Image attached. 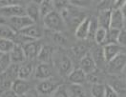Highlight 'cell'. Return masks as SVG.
I'll return each mask as SVG.
<instances>
[{"label": "cell", "mask_w": 126, "mask_h": 97, "mask_svg": "<svg viewBox=\"0 0 126 97\" xmlns=\"http://www.w3.org/2000/svg\"><path fill=\"white\" fill-rule=\"evenodd\" d=\"M92 97H105V85L102 83L93 84L91 87Z\"/></svg>", "instance_id": "obj_27"}, {"label": "cell", "mask_w": 126, "mask_h": 97, "mask_svg": "<svg viewBox=\"0 0 126 97\" xmlns=\"http://www.w3.org/2000/svg\"><path fill=\"white\" fill-rule=\"evenodd\" d=\"M7 25L14 31L15 32H20L23 31L24 29L30 27L32 25L35 24L32 19H30L27 15L17 16V17H13L7 19Z\"/></svg>", "instance_id": "obj_2"}, {"label": "cell", "mask_w": 126, "mask_h": 97, "mask_svg": "<svg viewBox=\"0 0 126 97\" xmlns=\"http://www.w3.org/2000/svg\"><path fill=\"white\" fill-rule=\"evenodd\" d=\"M9 56L11 59V63L14 65H19L23 64L24 62L27 60L22 46L16 44L14 48L12 49V51L9 53Z\"/></svg>", "instance_id": "obj_11"}, {"label": "cell", "mask_w": 126, "mask_h": 97, "mask_svg": "<svg viewBox=\"0 0 126 97\" xmlns=\"http://www.w3.org/2000/svg\"><path fill=\"white\" fill-rule=\"evenodd\" d=\"M11 65L12 63H11L9 54H2V56L0 57V75H2L5 73L10 68Z\"/></svg>", "instance_id": "obj_30"}, {"label": "cell", "mask_w": 126, "mask_h": 97, "mask_svg": "<svg viewBox=\"0 0 126 97\" xmlns=\"http://www.w3.org/2000/svg\"><path fill=\"white\" fill-rule=\"evenodd\" d=\"M69 81L73 85H81L87 80V74L80 68L72 70V72L68 75Z\"/></svg>", "instance_id": "obj_16"}, {"label": "cell", "mask_w": 126, "mask_h": 97, "mask_svg": "<svg viewBox=\"0 0 126 97\" xmlns=\"http://www.w3.org/2000/svg\"><path fill=\"white\" fill-rule=\"evenodd\" d=\"M126 66V54L121 52L107 63V71L111 75L121 73Z\"/></svg>", "instance_id": "obj_4"}, {"label": "cell", "mask_w": 126, "mask_h": 97, "mask_svg": "<svg viewBox=\"0 0 126 97\" xmlns=\"http://www.w3.org/2000/svg\"><path fill=\"white\" fill-rule=\"evenodd\" d=\"M51 97H70V93L65 86L59 85L55 91L51 94Z\"/></svg>", "instance_id": "obj_33"}, {"label": "cell", "mask_w": 126, "mask_h": 97, "mask_svg": "<svg viewBox=\"0 0 126 97\" xmlns=\"http://www.w3.org/2000/svg\"><path fill=\"white\" fill-rule=\"evenodd\" d=\"M102 50L105 60L108 63L113 58H115L119 53H121L122 47L118 44H105L102 47Z\"/></svg>", "instance_id": "obj_10"}, {"label": "cell", "mask_w": 126, "mask_h": 97, "mask_svg": "<svg viewBox=\"0 0 126 97\" xmlns=\"http://www.w3.org/2000/svg\"><path fill=\"white\" fill-rule=\"evenodd\" d=\"M54 60H55V67L57 69V71L59 72L60 74L65 75L68 74L72 72V68H73V64H72L71 59L67 56L64 53H57V54H54Z\"/></svg>", "instance_id": "obj_3"}, {"label": "cell", "mask_w": 126, "mask_h": 97, "mask_svg": "<svg viewBox=\"0 0 126 97\" xmlns=\"http://www.w3.org/2000/svg\"><path fill=\"white\" fill-rule=\"evenodd\" d=\"M90 54L92 55L93 59H94V63H95V66L96 68H103L105 67V64H107L106 60H105V57H104V54H103V50H102V47H97V48H94L92 52H90Z\"/></svg>", "instance_id": "obj_21"}, {"label": "cell", "mask_w": 126, "mask_h": 97, "mask_svg": "<svg viewBox=\"0 0 126 97\" xmlns=\"http://www.w3.org/2000/svg\"><path fill=\"white\" fill-rule=\"evenodd\" d=\"M89 26H90V17H85L82 22L75 30V36L79 40H85L88 38L89 34Z\"/></svg>", "instance_id": "obj_13"}, {"label": "cell", "mask_w": 126, "mask_h": 97, "mask_svg": "<svg viewBox=\"0 0 126 97\" xmlns=\"http://www.w3.org/2000/svg\"><path fill=\"white\" fill-rule=\"evenodd\" d=\"M118 95L126 92V81L116 75H113L110 78V83L108 84Z\"/></svg>", "instance_id": "obj_17"}, {"label": "cell", "mask_w": 126, "mask_h": 97, "mask_svg": "<svg viewBox=\"0 0 126 97\" xmlns=\"http://www.w3.org/2000/svg\"><path fill=\"white\" fill-rule=\"evenodd\" d=\"M54 54H55V51H54V48L52 46L42 45L39 53H38V56H37V59L40 61V63L49 64L52 61Z\"/></svg>", "instance_id": "obj_15"}, {"label": "cell", "mask_w": 126, "mask_h": 97, "mask_svg": "<svg viewBox=\"0 0 126 97\" xmlns=\"http://www.w3.org/2000/svg\"><path fill=\"white\" fill-rule=\"evenodd\" d=\"M72 51L75 54V56L79 57V59H81L84 55H86L88 53L86 45H84V44H78V45L74 46L72 48Z\"/></svg>", "instance_id": "obj_28"}, {"label": "cell", "mask_w": 126, "mask_h": 97, "mask_svg": "<svg viewBox=\"0 0 126 97\" xmlns=\"http://www.w3.org/2000/svg\"><path fill=\"white\" fill-rule=\"evenodd\" d=\"M124 3H125V0H116V1H114L113 2L114 5H113L112 10H121Z\"/></svg>", "instance_id": "obj_38"}, {"label": "cell", "mask_w": 126, "mask_h": 97, "mask_svg": "<svg viewBox=\"0 0 126 97\" xmlns=\"http://www.w3.org/2000/svg\"><path fill=\"white\" fill-rule=\"evenodd\" d=\"M1 56H2V54H1V53H0V57H1Z\"/></svg>", "instance_id": "obj_42"}, {"label": "cell", "mask_w": 126, "mask_h": 97, "mask_svg": "<svg viewBox=\"0 0 126 97\" xmlns=\"http://www.w3.org/2000/svg\"><path fill=\"white\" fill-rule=\"evenodd\" d=\"M25 12H26V15L35 23L40 17L39 4L35 2H31L27 7H25Z\"/></svg>", "instance_id": "obj_22"}, {"label": "cell", "mask_w": 126, "mask_h": 97, "mask_svg": "<svg viewBox=\"0 0 126 97\" xmlns=\"http://www.w3.org/2000/svg\"><path fill=\"white\" fill-rule=\"evenodd\" d=\"M106 35H107V30L98 27L97 31H96L95 34H94V40L95 41L96 44H98V45H102V44H104V42H105Z\"/></svg>", "instance_id": "obj_29"}, {"label": "cell", "mask_w": 126, "mask_h": 97, "mask_svg": "<svg viewBox=\"0 0 126 97\" xmlns=\"http://www.w3.org/2000/svg\"><path fill=\"white\" fill-rule=\"evenodd\" d=\"M121 12H122V15L124 17V19L126 20V0H125V3H124V5H123V7L121 8Z\"/></svg>", "instance_id": "obj_40"}, {"label": "cell", "mask_w": 126, "mask_h": 97, "mask_svg": "<svg viewBox=\"0 0 126 97\" xmlns=\"http://www.w3.org/2000/svg\"><path fill=\"white\" fill-rule=\"evenodd\" d=\"M44 26L53 32H61L64 28V20L57 11H54L43 18Z\"/></svg>", "instance_id": "obj_1"}, {"label": "cell", "mask_w": 126, "mask_h": 97, "mask_svg": "<svg viewBox=\"0 0 126 97\" xmlns=\"http://www.w3.org/2000/svg\"><path fill=\"white\" fill-rule=\"evenodd\" d=\"M58 86L59 85L55 80H52V79L43 80L39 82L38 85L36 86V90L38 93L42 95H51Z\"/></svg>", "instance_id": "obj_6"}, {"label": "cell", "mask_w": 126, "mask_h": 97, "mask_svg": "<svg viewBox=\"0 0 126 97\" xmlns=\"http://www.w3.org/2000/svg\"><path fill=\"white\" fill-rule=\"evenodd\" d=\"M105 97H118V94L109 85H105Z\"/></svg>", "instance_id": "obj_37"}, {"label": "cell", "mask_w": 126, "mask_h": 97, "mask_svg": "<svg viewBox=\"0 0 126 97\" xmlns=\"http://www.w3.org/2000/svg\"><path fill=\"white\" fill-rule=\"evenodd\" d=\"M98 29V23H97V19L95 17L90 18V26H89V34H88V38H92L94 39V34Z\"/></svg>", "instance_id": "obj_32"}, {"label": "cell", "mask_w": 126, "mask_h": 97, "mask_svg": "<svg viewBox=\"0 0 126 97\" xmlns=\"http://www.w3.org/2000/svg\"><path fill=\"white\" fill-rule=\"evenodd\" d=\"M111 12H112V10L98 11V17L96 19H97V23H98L99 28H103L105 30H108L110 28Z\"/></svg>", "instance_id": "obj_20"}, {"label": "cell", "mask_w": 126, "mask_h": 97, "mask_svg": "<svg viewBox=\"0 0 126 97\" xmlns=\"http://www.w3.org/2000/svg\"><path fill=\"white\" fill-rule=\"evenodd\" d=\"M53 40L58 45H64L67 42V37L62 32H53Z\"/></svg>", "instance_id": "obj_34"}, {"label": "cell", "mask_w": 126, "mask_h": 97, "mask_svg": "<svg viewBox=\"0 0 126 97\" xmlns=\"http://www.w3.org/2000/svg\"><path fill=\"white\" fill-rule=\"evenodd\" d=\"M34 76L36 79H39L41 81L51 79L53 77V72L51 67L49 66V64L40 63L34 70Z\"/></svg>", "instance_id": "obj_12"}, {"label": "cell", "mask_w": 126, "mask_h": 97, "mask_svg": "<svg viewBox=\"0 0 126 97\" xmlns=\"http://www.w3.org/2000/svg\"><path fill=\"white\" fill-rule=\"evenodd\" d=\"M80 69L86 73L87 75L96 73L97 68H96L95 63H94L92 55L90 54V52H88L86 55H84L80 59Z\"/></svg>", "instance_id": "obj_8"}, {"label": "cell", "mask_w": 126, "mask_h": 97, "mask_svg": "<svg viewBox=\"0 0 126 97\" xmlns=\"http://www.w3.org/2000/svg\"><path fill=\"white\" fill-rule=\"evenodd\" d=\"M19 33L23 34L26 37H28V38H30L33 41H36L37 39L41 38V36H42L41 30L36 24H33L30 27H28V28H26V29H24L23 31H21Z\"/></svg>", "instance_id": "obj_18"}, {"label": "cell", "mask_w": 126, "mask_h": 97, "mask_svg": "<svg viewBox=\"0 0 126 97\" xmlns=\"http://www.w3.org/2000/svg\"><path fill=\"white\" fill-rule=\"evenodd\" d=\"M118 44L122 46H126V31L125 30H121L119 32V35H118Z\"/></svg>", "instance_id": "obj_35"}, {"label": "cell", "mask_w": 126, "mask_h": 97, "mask_svg": "<svg viewBox=\"0 0 126 97\" xmlns=\"http://www.w3.org/2000/svg\"><path fill=\"white\" fill-rule=\"evenodd\" d=\"M121 73H123V75H124V80L126 81V66L124 67V69H123V71H122Z\"/></svg>", "instance_id": "obj_41"}, {"label": "cell", "mask_w": 126, "mask_h": 97, "mask_svg": "<svg viewBox=\"0 0 126 97\" xmlns=\"http://www.w3.org/2000/svg\"><path fill=\"white\" fill-rule=\"evenodd\" d=\"M70 90L74 97H86V91L81 85H72Z\"/></svg>", "instance_id": "obj_31"}, {"label": "cell", "mask_w": 126, "mask_h": 97, "mask_svg": "<svg viewBox=\"0 0 126 97\" xmlns=\"http://www.w3.org/2000/svg\"><path fill=\"white\" fill-rule=\"evenodd\" d=\"M0 97H19V96L16 94L15 91H13L12 89H9V90H7L6 92H4Z\"/></svg>", "instance_id": "obj_39"}, {"label": "cell", "mask_w": 126, "mask_h": 97, "mask_svg": "<svg viewBox=\"0 0 126 97\" xmlns=\"http://www.w3.org/2000/svg\"><path fill=\"white\" fill-rule=\"evenodd\" d=\"M125 19L122 15V12L120 10H112L111 12L110 19V28L116 29L118 31H121L124 27Z\"/></svg>", "instance_id": "obj_9"}, {"label": "cell", "mask_w": 126, "mask_h": 97, "mask_svg": "<svg viewBox=\"0 0 126 97\" xmlns=\"http://www.w3.org/2000/svg\"><path fill=\"white\" fill-rule=\"evenodd\" d=\"M12 90L15 91L19 97H21L31 90V86L28 81L16 79L12 85Z\"/></svg>", "instance_id": "obj_14"}, {"label": "cell", "mask_w": 126, "mask_h": 97, "mask_svg": "<svg viewBox=\"0 0 126 97\" xmlns=\"http://www.w3.org/2000/svg\"><path fill=\"white\" fill-rule=\"evenodd\" d=\"M16 43L10 39H0V53L9 54L14 48Z\"/></svg>", "instance_id": "obj_25"}, {"label": "cell", "mask_w": 126, "mask_h": 97, "mask_svg": "<svg viewBox=\"0 0 126 97\" xmlns=\"http://www.w3.org/2000/svg\"><path fill=\"white\" fill-rule=\"evenodd\" d=\"M119 32L120 31H118V30L109 28L107 30V35H106V39H105V42H104V45L105 44H118Z\"/></svg>", "instance_id": "obj_26"}, {"label": "cell", "mask_w": 126, "mask_h": 97, "mask_svg": "<svg viewBox=\"0 0 126 97\" xmlns=\"http://www.w3.org/2000/svg\"><path fill=\"white\" fill-rule=\"evenodd\" d=\"M15 32L7 24H0V39H10L13 40L16 37Z\"/></svg>", "instance_id": "obj_24"}, {"label": "cell", "mask_w": 126, "mask_h": 97, "mask_svg": "<svg viewBox=\"0 0 126 97\" xmlns=\"http://www.w3.org/2000/svg\"><path fill=\"white\" fill-rule=\"evenodd\" d=\"M22 15H26V12H25V7H23L21 4L11 5L8 7L0 9V16L5 19H10L13 17Z\"/></svg>", "instance_id": "obj_5"}, {"label": "cell", "mask_w": 126, "mask_h": 97, "mask_svg": "<svg viewBox=\"0 0 126 97\" xmlns=\"http://www.w3.org/2000/svg\"><path fill=\"white\" fill-rule=\"evenodd\" d=\"M70 4H72L73 6H76V7H88L92 4V1H69Z\"/></svg>", "instance_id": "obj_36"}, {"label": "cell", "mask_w": 126, "mask_h": 97, "mask_svg": "<svg viewBox=\"0 0 126 97\" xmlns=\"http://www.w3.org/2000/svg\"><path fill=\"white\" fill-rule=\"evenodd\" d=\"M55 11L54 1H41L39 3V13L40 17L44 18L49 13Z\"/></svg>", "instance_id": "obj_23"}, {"label": "cell", "mask_w": 126, "mask_h": 97, "mask_svg": "<svg viewBox=\"0 0 126 97\" xmlns=\"http://www.w3.org/2000/svg\"><path fill=\"white\" fill-rule=\"evenodd\" d=\"M41 47H42V45L37 41H31L22 46L26 59L32 60V59L37 58Z\"/></svg>", "instance_id": "obj_7"}, {"label": "cell", "mask_w": 126, "mask_h": 97, "mask_svg": "<svg viewBox=\"0 0 126 97\" xmlns=\"http://www.w3.org/2000/svg\"><path fill=\"white\" fill-rule=\"evenodd\" d=\"M34 73L33 65L32 63H24L21 66H19L18 70V79L21 80H29L32 77V75Z\"/></svg>", "instance_id": "obj_19"}]
</instances>
